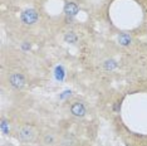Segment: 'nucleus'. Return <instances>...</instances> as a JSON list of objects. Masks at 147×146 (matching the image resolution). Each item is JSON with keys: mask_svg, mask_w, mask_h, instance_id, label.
I'll return each instance as SVG.
<instances>
[{"mask_svg": "<svg viewBox=\"0 0 147 146\" xmlns=\"http://www.w3.org/2000/svg\"><path fill=\"white\" fill-rule=\"evenodd\" d=\"M16 137L22 142H32L35 137V130L29 125H24L16 132Z\"/></svg>", "mask_w": 147, "mask_h": 146, "instance_id": "obj_1", "label": "nucleus"}, {"mask_svg": "<svg viewBox=\"0 0 147 146\" xmlns=\"http://www.w3.org/2000/svg\"><path fill=\"white\" fill-rule=\"evenodd\" d=\"M20 19L25 25H33L38 22L39 14L35 9H25V10L20 14Z\"/></svg>", "mask_w": 147, "mask_h": 146, "instance_id": "obj_2", "label": "nucleus"}, {"mask_svg": "<svg viewBox=\"0 0 147 146\" xmlns=\"http://www.w3.org/2000/svg\"><path fill=\"white\" fill-rule=\"evenodd\" d=\"M9 83L13 88L15 89H22L23 87L25 86L26 81H25V77L22 74V73H18V72H14L9 76Z\"/></svg>", "mask_w": 147, "mask_h": 146, "instance_id": "obj_3", "label": "nucleus"}, {"mask_svg": "<svg viewBox=\"0 0 147 146\" xmlns=\"http://www.w3.org/2000/svg\"><path fill=\"white\" fill-rule=\"evenodd\" d=\"M71 112L76 117H83V116L86 115L87 110H86V106L83 105L82 102H74V103L71 106Z\"/></svg>", "mask_w": 147, "mask_h": 146, "instance_id": "obj_4", "label": "nucleus"}, {"mask_svg": "<svg viewBox=\"0 0 147 146\" xmlns=\"http://www.w3.org/2000/svg\"><path fill=\"white\" fill-rule=\"evenodd\" d=\"M78 10H79V8H78V5H77L74 1H67L65 3V5H64V13L68 16H74V15H77Z\"/></svg>", "mask_w": 147, "mask_h": 146, "instance_id": "obj_5", "label": "nucleus"}, {"mask_svg": "<svg viewBox=\"0 0 147 146\" xmlns=\"http://www.w3.org/2000/svg\"><path fill=\"white\" fill-rule=\"evenodd\" d=\"M57 142V137L53 134H45L44 136H43V144L44 145H48V146H52V145H54Z\"/></svg>", "mask_w": 147, "mask_h": 146, "instance_id": "obj_6", "label": "nucleus"}, {"mask_svg": "<svg viewBox=\"0 0 147 146\" xmlns=\"http://www.w3.org/2000/svg\"><path fill=\"white\" fill-rule=\"evenodd\" d=\"M118 43L121 45H129L131 44V36H129L128 34H127V33H122L121 35L118 36Z\"/></svg>", "mask_w": 147, "mask_h": 146, "instance_id": "obj_7", "label": "nucleus"}, {"mask_svg": "<svg viewBox=\"0 0 147 146\" xmlns=\"http://www.w3.org/2000/svg\"><path fill=\"white\" fill-rule=\"evenodd\" d=\"M76 141L72 136H64L61 141V146H74Z\"/></svg>", "mask_w": 147, "mask_h": 146, "instance_id": "obj_8", "label": "nucleus"}, {"mask_svg": "<svg viewBox=\"0 0 147 146\" xmlns=\"http://www.w3.org/2000/svg\"><path fill=\"white\" fill-rule=\"evenodd\" d=\"M0 128H1V132L4 135L9 134V130H10V126H9V121L5 120V118H1V124H0Z\"/></svg>", "mask_w": 147, "mask_h": 146, "instance_id": "obj_9", "label": "nucleus"}, {"mask_svg": "<svg viewBox=\"0 0 147 146\" xmlns=\"http://www.w3.org/2000/svg\"><path fill=\"white\" fill-rule=\"evenodd\" d=\"M64 41L67 42V43H76L77 42V35L74 34L73 32H68L67 34L64 35Z\"/></svg>", "mask_w": 147, "mask_h": 146, "instance_id": "obj_10", "label": "nucleus"}, {"mask_svg": "<svg viewBox=\"0 0 147 146\" xmlns=\"http://www.w3.org/2000/svg\"><path fill=\"white\" fill-rule=\"evenodd\" d=\"M116 62H113V61H107L106 63H105V67L107 68V69H112V68H115L116 67Z\"/></svg>", "mask_w": 147, "mask_h": 146, "instance_id": "obj_11", "label": "nucleus"}]
</instances>
